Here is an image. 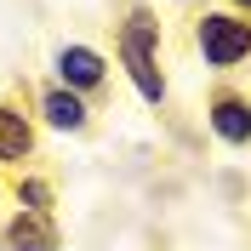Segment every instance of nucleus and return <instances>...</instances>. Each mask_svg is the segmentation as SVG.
<instances>
[{"mask_svg":"<svg viewBox=\"0 0 251 251\" xmlns=\"http://www.w3.org/2000/svg\"><path fill=\"white\" fill-rule=\"evenodd\" d=\"M126 34H131V40H143V46H154V40H160V23L137 6V12H131V23H126Z\"/></svg>","mask_w":251,"mask_h":251,"instance_id":"8","label":"nucleus"},{"mask_svg":"<svg viewBox=\"0 0 251 251\" xmlns=\"http://www.w3.org/2000/svg\"><path fill=\"white\" fill-rule=\"evenodd\" d=\"M17 200H23V211H46V205H51V188H46V183H34V177H29V183L17 188Z\"/></svg>","mask_w":251,"mask_h":251,"instance_id":"9","label":"nucleus"},{"mask_svg":"<svg viewBox=\"0 0 251 251\" xmlns=\"http://www.w3.org/2000/svg\"><path fill=\"white\" fill-rule=\"evenodd\" d=\"M6 246H12V251H57V228H51L46 211H17Z\"/></svg>","mask_w":251,"mask_h":251,"instance_id":"4","label":"nucleus"},{"mask_svg":"<svg viewBox=\"0 0 251 251\" xmlns=\"http://www.w3.org/2000/svg\"><path fill=\"white\" fill-rule=\"evenodd\" d=\"M29 149H34L29 120H23L17 109H6V103H0V160H23Z\"/></svg>","mask_w":251,"mask_h":251,"instance_id":"7","label":"nucleus"},{"mask_svg":"<svg viewBox=\"0 0 251 251\" xmlns=\"http://www.w3.org/2000/svg\"><path fill=\"white\" fill-rule=\"evenodd\" d=\"M194 46H200V57L211 69H228V63L251 57V23L234 12H205L200 29H194Z\"/></svg>","mask_w":251,"mask_h":251,"instance_id":"1","label":"nucleus"},{"mask_svg":"<svg viewBox=\"0 0 251 251\" xmlns=\"http://www.w3.org/2000/svg\"><path fill=\"white\" fill-rule=\"evenodd\" d=\"M120 57H126L131 86L143 92V103H160V97H166V80H160V69H154V46H143V40H131V34H120Z\"/></svg>","mask_w":251,"mask_h":251,"instance_id":"2","label":"nucleus"},{"mask_svg":"<svg viewBox=\"0 0 251 251\" xmlns=\"http://www.w3.org/2000/svg\"><path fill=\"white\" fill-rule=\"evenodd\" d=\"M40 114H46V126H57V131H86V103H80L69 86H51V92L40 97Z\"/></svg>","mask_w":251,"mask_h":251,"instance_id":"6","label":"nucleus"},{"mask_svg":"<svg viewBox=\"0 0 251 251\" xmlns=\"http://www.w3.org/2000/svg\"><path fill=\"white\" fill-rule=\"evenodd\" d=\"M234 6H240V12H251V0H234Z\"/></svg>","mask_w":251,"mask_h":251,"instance_id":"10","label":"nucleus"},{"mask_svg":"<svg viewBox=\"0 0 251 251\" xmlns=\"http://www.w3.org/2000/svg\"><path fill=\"white\" fill-rule=\"evenodd\" d=\"M211 131L223 143H251V103L246 97H217L211 103Z\"/></svg>","mask_w":251,"mask_h":251,"instance_id":"5","label":"nucleus"},{"mask_svg":"<svg viewBox=\"0 0 251 251\" xmlns=\"http://www.w3.org/2000/svg\"><path fill=\"white\" fill-rule=\"evenodd\" d=\"M57 75H63L69 92H92V86H103V57L92 46H63L57 51Z\"/></svg>","mask_w":251,"mask_h":251,"instance_id":"3","label":"nucleus"}]
</instances>
